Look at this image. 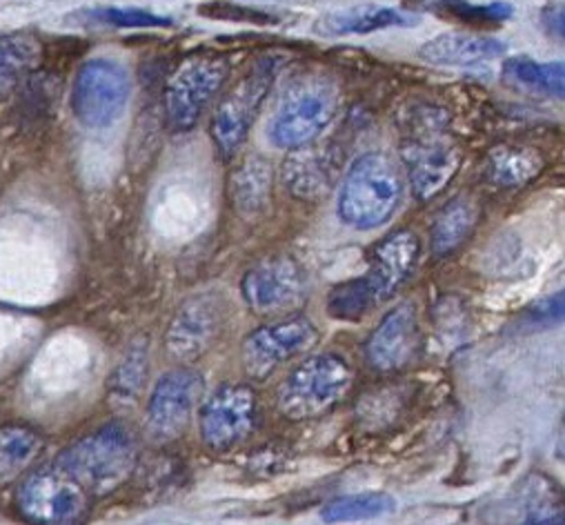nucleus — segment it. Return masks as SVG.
I'll return each instance as SVG.
<instances>
[{
    "label": "nucleus",
    "mask_w": 565,
    "mask_h": 525,
    "mask_svg": "<svg viewBox=\"0 0 565 525\" xmlns=\"http://www.w3.org/2000/svg\"><path fill=\"white\" fill-rule=\"evenodd\" d=\"M563 319V294H556L541 303L539 308L530 310V314L523 319L530 328H552L554 323H561Z\"/></svg>",
    "instance_id": "obj_31"
},
{
    "label": "nucleus",
    "mask_w": 565,
    "mask_h": 525,
    "mask_svg": "<svg viewBox=\"0 0 565 525\" xmlns=\"http://www.w3.org/2000/svg\"><path fill=\"white\" fill-rule=\"evenodd\" d=\"M203 394V376L194 369H172L163 374L148 401L146 428L152 441L168 443L185 432Z\"/></svg>",
    "instance_id": "obj_8"
},
{
    "label": "nucleus",
    "mask_w": 565,
    "mask_h": 525,
    "mask_svg": "<svg viewBox=\"0 0 565 525\" xmlns=\"http://www.w3.org/2000/svg\"><path fill=\"white\" fill-rule=\"evenodd\" d=\"M332 174L319 154L308 150V154H297L286 163V183L301 199H315L330 188Z\"/></svg>",
    "instance_id": "obj_27"
},
{
    "label": "nucleus",
    "mask_w": 565,
    "mask_h": 525,
    "mask_svg": "<svg viewBox=\"0 0 565 525\" xmlns=\"http://www.w3.org/2000/svg\"><path fill=\"white\" fill-rule=\"evenodd\" d=\"M416 234L401 229L383 238L370 256L365 277L348 281L328 297V312L339 321H361L374 308L394 297V292L412 277L418 260Z\"/></svg>",
    "instance_id": "obj_1"
},
{
    "label": "nucleus",
    "mask_w": 565,
    "mask_h": 525,
    "mask_svg": "<svg viewBox=\"0 0 565 525\" xmlns=\"http://www.w3.org/2000/svg\"><path fill=\"white\" fill-rule=\"evenodd\" d=\"M403 199V179L394 163L370 152L354 161L339 196V218L359 232L376 229L392 218Z\"/></svg>",
    "instance_id": "obj_3"
},
{
    "label": "nucleus",
    "mask_w": 565,
    "mask_h": 525,
    "mask_svg": "<svg viewBox=\"0 0 565 525\" xmlns=\"http://www.w3.org/2000/svg\"><path fill=\"white\" fill-rule=\"evenodd\" d=\"M396 510V499L385 492H363L337 499L328 503L321 516L328 523H345V521H374L390 516Z\"/></svg>",
    "instance_id": "obj_25"
},
{
    "label": "nucleus",
    "mask_w": 565,
    "mask_h": 525,
    "mask_svg": "<svg viewBox=\"0 0 565 525\" xmlns=\"http://www.w3.org/2000/svg\"><path fill=\"white\" fill-rule=\"evenodd\" d=\"M407 179L418 201H430L455 179L461 152L444 139H414L403 146Z\"/></svg>",
    "instance_id": "obj_14"
},
{
    "label": "nucleus",
    "mask_w": 565,
    "mask_h": 525,
    "mask_svg": "<svg viewBox=\"0 0 565 525\" xmlns=\"http://www.w3.org/2000/svg\"><path fill=\"white\" fill-rule=\"evenodd\" d=\"M278 74L276 58L258 61L249 74L223 98L214 118H212V137L223 157L236 154L245 143L252 122Z\"/></svg>",
    "instance_id": "obj_7"
},
{
    "label": "nucleus",
    "mask_w": 565,
    "mask_h": 525,
    "mask_svg": "<svg viewBox=\"0 0 565 525\" xmlns=\"http://www.w3.org/2000/svg\"><path fill=\"white\" fill-rule=\"evenodd\" d=\"M41 61V47L34 39L17 34L0 39V100L8 98Z\"/></svg>",
    "instance_id": "obj_20"
},
{
    "label": "nucleus",
    "mask_w": 565,
    "mask_h": 525,
    "mask_svg": "<svg viewBox=\"0 0 565 525\" xmlns=\"http://www.w3.org/2000/svg\"><path fill=\"white\" fill-rule=\"evenodd\" d=\"M148 374V341H136L122 361L116 365L111 378H109V389L114 404L129 406L136 401L140 387H143Z\"/></svg>",
    "instance_id": "obj_26"
},
{
    "label": "nucleus",
    "mask_w": 565,
    "mask_h": 525,
    "mask_svg": "<svg viewBox=\"0 0 565 525\" xmlns=\"http://www.w3.org/2000/svg\"><path fill=\"white\" fill-rule=\"evenodd\" d=\"M503 76L508 83L563 98L565 92V67L563 63H536L532 58H510L503 65Z\"/></svg>",
    "instance_id": "obj_22"
},
{
    "label": "nucleus",
    "mask_w": 565,
    "mask_h": 525,
    "mask_svg": "<svg viewBox=\"0 0 565 525\" xmlns=\"http://www.w3.org/2000/svg\"><path fill=\"white\" fill-rule=\"evenodd\" d=\"M23 516L36 523H74L89 510V494L56 465L32 472L19 490Z\"/></svg>",
    "instance_id": "obj_10"
},
{
    "label": "nucleus",
    "mask_w": 565,
    "mask_h": 525,
    "mask_svg": "<svg viewBox=\"0 0 565 525\" xmlns=\"http://www.w3.org/2000/svg\"><path fill=\"white\" fill-rule=\"evenodd\" d=\"M256 426V397L247 385H221L201 410V439L214 452L243 443Z\"/></svg>",
    "instance_id": "obj_12"
},
{
    "label": "nucleus",
    "mask_w": 565,
    "mask_h": 525,
    "mask_svg": "<svg viewBox=\"0 0 565 525\" xmlns=\"http://www.w3.org/2000/svg\"><path fill=\"white\" fill-rule=\"evenodd\" d=\"M308 290V277L295 258L280 256L258 262L243 279V297L258 314H278L299 306Z\"/></svg>",
    "instance_id": "obj_13"
},
{
    "label": "nucleus",
    "mask_w": 565,
    "mask_h": 525,
    "mask_svg": "<svg viewBox=\"0 0 565 525\" xmlns=\"http://www.w3.org/2000/svg\"><path fill=\"white\" fill-rule=\"evenodd\" d=\"M203 17L210 19H227V21H247V23H271L274 19L269 14L247 10V8H236V6H205L199 10Z\"/></svg>",
    "instance_id": "obj_30"
},
{
    "label": "nucleus",
    "mask_w": 565,
    "mask_h": 525,
    "mask_svg": "<svg viewBox=\"0 0 565 525\" xmlns=\"http://www.w3.org/2000/svg\"><path fill=\"white\" fill-rule=\"evenodd\" d=\"M218 332L216 303L207 297L188 301L174 317L168 330V350L179 361H194L201 356Z\"/></svg>",
    "instance_id": "obj_16"
},
{
    "label": "nucleus",
    "mask_w": 565,
    "mask_h": 525,
    "mask_svg": "<svg viewBox=\"0 0 565 525\" xmlns=\"http://www.w3.org/2000/svg\"><path fill=\"white\" fill-rule=\"evenodd\" d=\"M505 54V45L497 39L448 32L435 36L418 50V56L433 65H452V67H475L488 61H494Z\"/></svg>",
    "instance_id": "obj_17"
},
{
    "label": "nucleus",
    "mask_w": 565,
    "mask_h": 525,
    "mask_svg": "<svg viewBox=\"0 0 565 525\" xmlns=\"http://www.w3.org/2000/svg\"><path fill=\"white\" fill-rule=\"evenodd\" d=\"M352 383V369L339 354H317L280 383L276 404L292 421L317 419L332 410Z\"/></svg>",
    "instance_id": "obj_5"
},
{
    "label": "nucleus",
    "mask_w": 565,
    "mask_h": 525,
    "mask_svg": "<svg viewBox=\"0 0 565 525\" xmlns=\"http://www.w3.org/2000/svg\"><path fill=\"white\" fill-rule=\"evenodd\" d=\"M92 21H98L103 25H114V28H168L172 25L170 19L157 17L146 10H127V8H103L96 12H89Z\"/></svg>",
    "instance_id": "obj_28"
},
{
    "label": "nucleus",
    "mask_w": 565,
    "mask_h": 525,
    "mask_svg": "<svg viewBox=\"0 0 565 525\" xmlns=\"http://www.w3.org/2000/svg\"><path fill=\"white\" fill-rule=\"evenodd\" d=\"M477 225V207L468 199H455L448 203L433 225V251L448 254L457 249Z\"/></svg>",
    "instance_id": "obj_24"
},
{
    "label": "nucleus",
    "mask_w": 565,
    "mask_h": 525,
    "mask_svg": "<svg viewBox=\"0 0 565 525\" xmlns=\"http://www.w3.org/2000/svg\"><path fill=\"white\" fill-rule=\"evenodd\" d=\"M446 10L468 23L488 25V23H501L512 17V8L508 3H490V6H470L463 0H446Z\"/></svg>",
    "instance_id": "obj_29"
},
{
    "label": "nucleus",
    "mask_w": 565,
    "mask_h": 525,
    "mask_svg": "<svg viewBox=\"0 0 565 525\" xmlns=\"http://www.w3.org/2000/svg\"><path fill=\"white\" fill-rule=\"evenodd\" d=\"M129 94L131 81L120 63L92 58L76 74L72 109L87 129H107L122 116Z\"/></svg>",
    "instance_id": "obj_6"
},
{
    "label": "nucleus",
    "mask_w": 565,
    "mask_h": 525,
    "mask_svg": "<svg viewBox=\"0 0 565 525\" xmlns=\"http://www.w3.org/2000/svg\"><path fill=\"white\" fill-rule=\"evenodd\" d=\"M317 341L319 332L315 323L306 317H295L288 321L265 325L245 339L241 352L243 367L249 378L265 381L282 363H288L312 350Z\"/></svg>",
    "instance_id": "obj_9"
},
{
    "label": "nucleus",
    "mask_w": 565,
    "mask_h": 525,
    "mask_svg": "<svg viewBox=\"0 0 565 525\" xmlns=\"http://www.w3.org/2000/svg\"><path fill=\"white\" fill-rule=\"evenodd\" d=\"M271 194V165L263 157H247L232 174L230 199L234 210L252 218L260 214Z\"/></svg>",
    "instance_id": "obj_19"
},
{
    "label": "nucleus",
    "mask_w": 565,
    "mask_h": 525,
    "mask_svg": "<svg viewBox=\"0 0 565 525\" xmlns=\"http://www.w3.org/2000/svg\"><path fill=\"white\" fill-rule=\"evenodd\" d=\"M543 168L541 157L525 148H497L488 159V176L499 188H521Z\"/></svg>",
    "instance_id": "obj_23"
},
{
    "label": "nucleus",
    "mask_w": 565,
    "mask_h": 525,
    "mask_svg": "<svg viewBox=\"0 0 565 525\" xmlns=\"http://www.w3.org/2000/svg\"><path fill=\"white\" fill-rule=\"evenodd\" d=\"M418 319L414 303L394 308L365 343V358L374 369L394 372L412 363L418 350Z\"/></svg>",
    "instance_id": "obj_15"
},
{
    "label": "nucleus",
    "mask_w": 565,
    "mask_h": 525,
    "mask_svg": "<svg viewBox=\"0 0 565 525\" xmlns=\"http://www.w3.org/2000/svg\"><path fill=\"white\" fill-rule=\"evenodd\" d=\"M136 439L122 424H107L65 448L54 465L74 479L89 496L116 490L134 470Z\"/></svg>",
    "instance_id": "obj_2"
},
{
    "label": "nucleus",
    "mask_w": 565,
    "mask_h": 525,
    "mask_svg": "<svg viewBox=\"0 0 565 525\" xmlns=\"http://www.w3.org/2000/svg\"><path fill=\"white\" fill-rule=\"evenodd\" d=\"M41 437L23 426H0V483L21 476L41 450Z\"/></svg>",
    "instance_id": "obj_21"
},
{
    "label": "nucleus",
    "mask_w": 565,
    "mask_h": 525,
    "mask_svg": "<svg viewBox=\"0 0 565 525\" xmlns=\"http://www.w3.org/2000/svg\"><path fill=\"white\" fill-rule=\"evenodd\" d=\"M339 109V89L321 76L297 81L282 96L271 125L269 141L280 150H301L319 139Z\"/></svg>",
    "instance_id": "obj_4"
},
{
    "label": "nucleus",
    "mask_w": 565,
    "mask_h": 525,
    "mask_svg": "<svg viewBox=\"0 0 565 525\" xmlns=\"http://www.w3.org/2000/svg\"><path fill=\"white\" fill-rule=\"evenodd\" d=\"M230 65L225 58H194L185 63L166 92L168 122L174 131L192 129L221 92Z\"/></svg>",
    "instance_id": "obj_11"
},
{
    "label": "nucleus",
    "mask_w": 565,
    "mask_h": 525,
    "mask_svg": "<svg viewBox=\"0 0 565 525\" xmlns=\"http://www.w3.org/2000/svg\"><path fill=\"white\" fill-rule=\"evenodd\" d=\"M416 19L385 6H363L341 12H330L317 21L315 32L321 36H350L370 34L387 28H412Z\"/></svg>",
    "instance_id": "obj_18"
}]
</instances>
